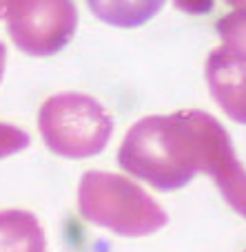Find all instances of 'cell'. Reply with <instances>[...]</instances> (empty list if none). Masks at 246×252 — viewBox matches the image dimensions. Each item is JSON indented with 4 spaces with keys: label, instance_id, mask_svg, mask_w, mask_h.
Segmentation results:
<instances>
[{
    "label": "cell",
    "instance_id": "obj_1",
    "mask_svg": "<svg viewBox=\"0 0 246 252\" xmlns=\"http://www.w3.org/2000/svg\"><path fill=\"white\" fill-rule=\"evenodd\" d=\"M198 157V111H180L138 120L124 135L118 164L155 190H177L200 173Z\"/></svg>",
    "mask_w": 246,
    "mask_h": 252
},
{
    "label": "cell",
    "instance_id": "obj_2",
    "mask_svg": "<svg viewBox=\"0 0 246 252\" xmlns=\"http://www.w3.org/2000/svg\"><path fill=\"white\" fill-rule=\"evenodd\" d=\"M78 208L89 223L120 237H146L167 226L169 215L131 179L105 170H89L78 186Z\"/></svg>",
    "mask_w": 246,
    "mask_h": 252
},
{
    "label": "cell",
    "instance_id": "obj_3",
    "mask_svg": "<svg viewBox=\"0 0 246 252\" xmlns=\"http://www.w3.org/2000/svg\"><path fill=\"white\" fill-rule=\"evenodd\" d=\"M38 128L51 153L67 159H87L106 148L113 120L91 95L58 93L40 106Z\"/></svg>",
    "mask_w": 246,
    "mask_h": 252
},
{
    "label": "cell",
    "instance_id": "obj_4",
    "mask_svg": "<svg viewBox=\"0 0 246 252\" xmlns=\"http://www.w3.org/2000/svg\"><path fill=\"white\" fill-rule=\"evenodd\" d=\"M4 20L22 53L47 58L71 42L78 29V9L73 0H11Z\"/></svg>",
    "mask_w": 246,
    "mask_h": 252
},
{
    "label": "cell",
    "instance_id": "obj_5",
    "mask_svg": "<svg viewBox=\"0 0 246 252\" xmlns=\"http://www.w3.org/2000/svg\"><path fill=\"white\" fill-rule=\"evenodd\" d=\"M200 173L213 177L224 201L246 219V168L240 164L226 128L213 115L198 111Z\"/></svg>",
    "mask_w": 246,
    "mask_h": 252
},
{
    "label": "cell",
    "instance_id": "obj_6",
    "mask_svg": "<svg viewBox=\"0 0 246 252\" xmlns=\"http://www.w3.org/2000/svg\"><path fill=\"white\" fill-rule=\"evenodd\" d=\"M211 97L233 122L246 124V62L224 47L213 49L204 64Z\"/></svg>",
    "mask_w": 246,
    "mask_h": 252
},
{
    "label": "cell",
    "instance_id": "obj_7",
    "mask_svg": "<svg viewBox=\"0 0 246 252\" xmlns=\"http://www.w3.org/2000/svg\"><path fill=\"white\" fill-rule=\"evenodd\" d=\"M47 239L29 210H0V252H44Z\"/></svg>",
    "mask_w": 246,
    "mask_h": 252
},
{
    "label": "cell",
    "instance_id": "obj_8",
    "mask_svg": "<svg viewBox=\"0 0 246 252\" xmlns=\"http://www.w3.org/2000/svg\"><path fill=\"white\" fill-rule=\"evenodd\" d=\"M167 0H87L91 13L100 22L120 29L142 27L162 11Z\"/></svg>",
    "mask_w": 246,
    "mask_h": 252
},
{
    "label": "cell",
    "instance_id": "obj_9",
    "mask_svg": "<svg viewBox=\"0 0 246 252\" xmlns=\"http://www.w3.org/2000/svg\"><path fill=\"white\" fill-rule=\"evenodd\" d=\"M217 33L222 38V47L246 62V11H233L220 18Z\"/></svg>",
    "mask_w": 246,
    "mask_h": 252
},
{
    "label": "cell",
    "instance_id": "obj_10",
    "mask_svg": "<svg viewBox=\"0 0 246 252\" xmlns=\"http://www.w3.org/2000/svg\"><path fill=\"white\" fill-rule=\"evenodd\" d=\"M29 146V135L13 124L0 122V159L25 151Z\"/></svg>",
    "mask_w": 246,
    "mask_h": 252
},
{
    "label": "cell",
    "instance_id": "obj_11",
    "mask_svg": "<svg viewBox=\"0 0 246 252\" xmlns=\"http://www.w3.org/2000/svg\"><path fill=\"white\" fill-rule=\"evenodd\" d=\"M213 2L215 0H173L176 9L184 13H191V16H202V13H209L213 9Z\"/></svg>",
    "mask_w": 246,
    "mask_h": 252
},
{
    "label": "cell",
    "instance_id": "obj_12",
    "mask_svg": "<svg viewBox=\"0 0 246 252\" xmlns=\"http://www.w3.org/2000/svg\"><path fill=\"white\" fill-rule=\"evenodd\" d=\"M4 64H7V49L0 42V82H2V75H4Z\"/></svg>",
    "mask_w": 246,
    "mask_h": 252
},
{
    "label": "cell",
    "instance_id": "obj_13",
    "mask_svg": "<svg viewBox=\"0 0 246 252\" xmlns=\"http://www.w3.org/2000/svg\"><path fill=\"white\" fill-rule=\"evenodd\" d=\"M224 2L235 7V11H246V0H224Z\"/></svg>",
    "mask_w": 246,
    "mask_h": 252
},
{
    "label": "cell",
    "instance_id": "obj_14",
    "mask_svg": "<svg viewBox=\"0 0 246 252\" xmlns=\"http://www.w3.org/2000/svg\"><path fill=\"white\" fill-rule=\"evenodd\" d=\"M9 4H11V0H0V18H4V13H7Z\"/></svg>",
    "mask_w": 246,
    "mask_h": 252
}]
</instances>
